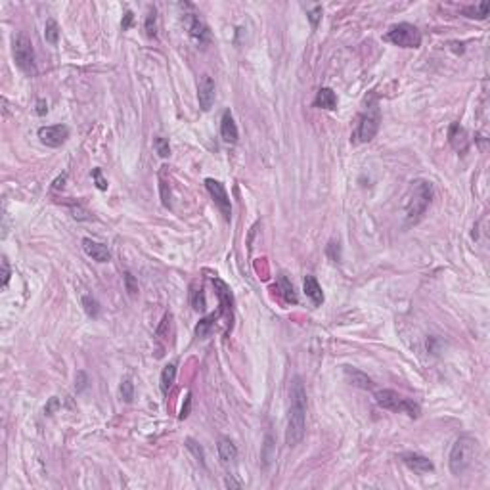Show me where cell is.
Returning a JSON list of instances; mask_svg holds the SVG:
<instances>
[{
  "instance_id": "1",
  "label": "cell",
  "mask_w": 490,
  "mask_h": 490,
  "mask_svg": "<svg viewBox=\"0 0 490 490\" xmlns=\"http://www.w3.org/2000/svg\"><path fill=\"white\" fill-rule=\"evenodd\" d=\"M291 396V408L288 413V427H286V444L289 448L297 446L303 441L307 431V393L301 379L295 377L289 387Z\"/></svg>"
},
{
  "instance_id": "2",
  "label": "cell",
  "mask_w": 490,
  "mask_h": 490,
  "mask_svg": "<svg viewBox=\"0 0 490 490\" xmlns=\"http://www.w3.org/2000/svg\"><path fill=\"white\" fill-rule=\"evenodd\" d=\"M433 184L429 180H413L408 188V192L404 193V217L408 224H415V222L422 219L427 207L433 201Z\"/></svg>"
},
{
  "instance_id": "3",
  "label": "cell",
  "mask_w": 490,
  "mask_h": 490,
  "mask_svg": "<svg viewBox=\"0 0 490 490\" xmlns=\"http://www.w3.org/2000/svg\"><path fill=\"white\" fill-rule=\"evenodd\" d=\"M475 454H477V441L471 437H460L458 441L452 444L450 450V471L454 475H463L469 469L475 461Z\"/></svg>"
},
{
  "instance_id": "4",
  "label": "cell",
  "mask_w": 490,
  "mask_h": 490,
  "mask_svg": "<svg viewBox=\"0 0 490 490\" xmlns=\"http://www.w3.org/2000/svg\"><path fill=\"white\" fill-rule=\"evenodd\" d=\"M375 402L379 404L381 408H385V410H391V412H402V413H408L410 417H419V406L413 402V400H410V398H406V396H402V394L394 393V391H389V389H385V391H377L375 393Z\"/></svg>"
},
{
  "instance_id": "5",
  "label": "cell",
  "mask_w": 490,
  "mask_h": 490,
  "mask_svg": "<svg viewBox=\"0 0 490 490\" xmlns=\"http://www.w3.org/2000/svg\"><path fill=\"white\" fill-rule=\"evenodd\" d=\"M385 40L393 42L394 46H400V48H417L422 44V33L412 23H398L389 29V33L385 35Z\"/></svg>"
},
{
  "instance_id": "6",
  "label": "cell",
  "mask_w": 490,
  "mask_h": 490,
  "mask_svg": "<svg viewBox=\"0 0 490 490\" xmlns=\"http://www.w3.org/2000/svg\"><path fill=\"white\" fill-rule=\"evenodd\" d=\"M14 59L16 65L25 73V75H35L37 65H35V50L31 40L25 35H18L14 39Z\"/></svg>"
},
{
  "instance_id": "7",
  "label": "cell",
  "mask_w": 490,
  "mask_h": 490,
  "mask_svg": "<svg viewBox=\"0 0 490 490\" xmlns=\"http://www.w3.org/2000/svg\"><path fill=\"white\" fill-rule=\"evenodd\" d=\"M205 188L209 190L211 197L215 199V203H217V207H219L221 213L224 215V219L230 221L232 205H230V197H228V192H226L224 184L219 182V180H215V178H207V180H205Z\"/></svg>"
},
{
  "instance_id": "8",
  "label": "cell",
  "mask_w": 490,
  "mask_h": 490,
  "mask_svg": "<svg viewBox=\"0 0 490 490\" xmlns=\"http://www.w3.org/2000/svg\"><path fill=\"white\" fill-rule=\"evenodd\" d=\"M39 138L40 142L48 148H59L65 144V140L69 138V126L65 125H52V126H42L39 128Z\"/></svg>"
},
{
  "instance_id": "9",
  "label": "cell",
  "mask_w": 490,
  "mask_h": 490,
  "mask_svg": "<svg viewBox=\"0 0 490 490\" xmlns=\"http://www.w3.org/2000/svg\"><path fill=\"white\" fill-rule=\"evenodd\" d=\"M377 130H379V117L377 115H364L360 117V123H358V126H356L355 130V142H358V144H364V142H370V140H374L375 134H377Z\"/></svg>"
},
{
  "instance_id": "10",
  "label": "cell",
  "mask_w": 490,
  "mask_h": 490,
  "mask_svg": "<svg viewBox=\"0 0 490 490\" xmlns=\"http://www.w3.org/2000/svg\"><path fill=\"white\" fill-rule=\"evenodd\" d=\"M186 27H188V33H190V37H192L197 44H207L209 42V39H211V33H209V27H207V23L199 18V16H195V14H188L186 16Z\"/></svg>"
},
{
  "instance_id": "11",
  "label": "cell",
  "mask_w": 490,
  "mask_h": 490,
  "mask_svg": "<svg viewBox=\"0 0 490 490\" xmlns=\"http://www.w3.org/2000/svg\"><path fill=\"white\" fill-rule=\"evenodd\" d=\"M197 100L203 111H209L215 104V81L209 75H203L197 85Z\"/></svg>"
},
{
  "instance_id": "12",
  "label": "cell",
  "mask_w": 490,
  "mask_h": 490,
  "mask_svg": "<svg viewBox=\"0 0 490 490\" xmlns=\"http://www.w3.org/2000/svg\"><path fill=\"white\" fill-rule=\"evenodd\" d=\"M83 249H85V253H87L90 259L96 260V262H109L111 260L109 249H107L104 243H100V241H94L90 240V238H87V240H83Z\"/></svg>"
},
{
  "instance_id": "13",
  "label": "cell",
  "mask_w": 490,
  "mask_h": 490,
  "mask_svg": "<svg viewBox=\"0 0 490 490\" xmlns=\"http://www.w3.org/2000/svg\"><path fill=\"white\" fill-rule=\"evenodd\" d=\"M213 286L217 291V297L221 301V308L232 318V310H234V295H232V289L228 288V284H224L222 279L213 278Z\"/></svg>"
},
{
  "instance_id": "14",
  "label": "cell",
  "mask_w": 490,
  "mask_h": 490,
  "mask_svg": "<svg viewBox=\"0 0 490 490\" xmlns=\"http://www.w3.org/2000/svg\"><path fill=\"white\" fill-rule=\"evenodd\" d=\"M221 136H222V140H224L226 144H236V142H238V136H240V132H238V126H236V123H234V117H232V113L228 111V109L222 113Z\"/></svg>"
},
{
  "instance_id": "15",
  "label": "cell",
  "mask_w": 490,
  "mask_h": 490,
  "mask_svg": "<svg viewBox=\"0 0 490 490\" xmlns=\"http://www.w3.org/2000/svg\"><path fill=\"white\" fill-rule=\"evenodd\" d=\"M402 461L413 471H419V473H431L435 469L433 461L429 458H425L422 454H413V452H408V454H402Z\"/></svg>"
},
{
  "instance_id": "16",
  "label": "cell",
  "mask_w": 490,
  "mask_h": 490,
  "mask_svg": "<svg viewBox=\"0 0 490 490\" xmlns=\"http://www.w3.org/2000/svg\"><path fill=\"white\" fill-rule=\"evenodd\" d=\"M314 106L320 107V109H329V111H333V109L337 107V94L327 87L320 88L316 98H314Z\"/></svg>"
},
{
  "instance_id": "17",
  "label": "cell",
  "mask_w": 490,
  "mask_h": 490,
  "mask_svg": "<svg viewBox=\"0 0 490 490\" xmlns=\"http://www.w3.org/2000/svg\"><path fill=\"white\" fill-rule=\"evenodd\" d=\"M303 288H305V295H307L314 305H322L324 303V291L320 288L318 279L314 276H307L303 282Z\"/></svg>"
},
{
  "instance_id": "18",
  "label": "cell",
  "mask_w": 490,
  "mask_h": 490,
  "mask_svg": "<svg viewBox=\"0 0 490 490\" xmlns=\"http://www.w3.org/2000/svg\"><path fill=\"white\" fill-rule=\"evenodd\" d=\"M345 377L348 383L355 385V387H360V389H372V387H374L372 379H370L364 372H360V370H356V368H351V366H346L345 368Z\"/></svg>"
},
{
  "instance_id": "19",
  "label": "cell",
  "mask_w": 490,
  "mask_h": 490,
  "mask_svg": "<svg viewBox=\"0 0 490 490\" xmlns=\"http://www.w3.org/2000/svg\"><path fill=\"white\" fill-rule=\"evenodd\" d=\"M219 456H221L222 463H232V461H236V458H238V448H236V444H234L230 439L222 437L221 441H219Z\"/></svg>"
},
{
  "instance_id": "20",
  "label": "cell",
  "mask_w": 490,
  "mask_h": 490,
  "mask_svg": "<svg viewBox=\"0 0 490 490\" xmlns=\"http://www.w3.org/2000/svg\"><path fill=\"white\" fill-rule=\"evenodd\" d=\"M174 379H176V364L174 362H171V364H167L163 368V372H161V391H163V394H167L169 391H171V387H173Z\"/></svg>"
},
{
  "instance_id": "21",
  "label": "cell",
  "mask_w": 490,
  "mask_h": 490,
  "mask_svg": "<svg viewBox=\"0 0 490 490\" xmlns=\"http://www.w3.org/2000/svg\"><path fill=\"white\" fill-rule=\"evenodd\" d=\"M450 142L452 146L456 148V150H460V152H463L465 148H467V138H465V130L461 128L460 125H452L450 128Z\"/></svg>"
},
{
  "instance_id": "22",
  "label": "cell",
  "mask_w": 490,
  "mask_h": 490,
  "mask_svg": "<svg viewBox=\"0 0 490 490\" xmlns=\"http://www.w3.org/2000/svg\"><path fill=\"white\" fill-rule=\"evenodd\" d=\"M278 288L282 289V295H284V299L288 301V303H297V293H295V289H293V286L289 284V279L286 278V276H279L278 279Z\"/></svg>"
},
{
  "instance_id": "23",
  "label": "cell",
  "mask_w": 490,
  "mask_h": 490,
  "mask_svg": "<svg viewBox=\"0 0 490 490\" xmlns=\"http://www.w3.org/2000/svg\"><path fill=\"white\" fill-rule=\"evenodd\" d=\"M488 10H490V4L488 2H480V4H477V6H469V8H465V14H467V18H477V20H486V16H488Z\"/></svg>"
},
{
  "instance_id": "24",
  "label": "cell",
  "mask_w": 490,
  "mask_h": 490,
  "mask_svg": "<svg viewBox=\"0 0 490 490\" xmlns=\"http://www.w3.org/2000/svg\"><path fill=\"white\" fill-rule=\"evenodd\" d=\"M44 39L48 40L50 44H58L59 40V27L56 20L46 21V27H44Z\"/></svg>"
},
{
  "instance_id": "25",
  "label": "cell",
  "mask_w": 490,
  "mask_h": 490,
  "mask_svg": "<svg viewBox=\"0 0 490 490\" xmlns=\"http://www.w3.org/2000/svg\"><path fill=\"white\" fill-rule=\"evenodd\" d=\"M274 458H276L274 442H272V437H266V441H264V446H262V463H264V467H268Z\"/></svg>"
},
{
  "instance_id": "26",
  "label": "cell",
  "mask_w": 490,
  "mask_h": 490,
  "mask_svg": "<svg viewBox=\"0 0 490 490\" xmlns=\"http://www.w3.org/2000/svg\"><path fill=\"white\" fill-rule=\"evenodd\" d=\"M83 307H85V312L90 318H98V314H100V305H98V301L94 297L85 295L83 297Z\"/></svg>"
},
{
  "instance_id": "27",
  "label": "cell",
  "mask_w": 490,
  "mask_h": 490,
  "mask_svg": "<svg viewBox=\"0 0 490 490\" xmlns=\"http://www.w3.org/2000/svg\"><path fill=\"white\" fill-rule=\"evenodd\" d=\"M184 444H186V448L195 456V460L199 461L201 465H205V452H203V448L199 446V442H195L193 439H186Z\"/></svg>"
},
{
  "instance_id": "28",
  "label": "cell",
  "mask_w": 490,
  "mask_h": 490,
  "mask_svg": "<svg viewBox=\"0 0 490 490\" xmlns=\"http://www.w3.org/2000/svg\"><path fill=\"white\" fill-rule=\"evenodd\" d=\"M119 391H121V398L125 402H132V398H134V383L130 379H123Z\"/></svg>"
},
{
  "instance_id": "29",
  "label": "cell",
  "mask_w": 490,
  "mask_h": 490,
  "mask_svg": "<svg viewBox=\"0 0 490 490\" xmlns=\"http://www.w3.org/2000/svg\"><path fill=\"white\" fill-rule=\"evenodd\" d=\"M213 320H215V314L211 318H203L201 322L197 324V327H195V335L201 337V339H205V337L209 335L213 329Z\"/></svg>"
},
{
  "instance_id": "30",
  "label": "cell",
  "mask_w": 490,
  "mask_h": 490,
  "mask_svg": "<svg viewBox=\"0 0 490 490\" xmlns=\"http://www.w3.org/2000/svg\"><path fill=\"white\" fill-rule=\"evenodd\" d=\"M154 148H155V152L161 155V157H169V155H171V146H169V140H167V138H163V136H155Z\"/></svg>"
},
{
  "instance_id": "31",
  "label": "cell",
  "mask_w": 490,
  "mask_h": 490,
  "mask_svg": "<svg viewBox=\"0 0 490 490\" xmlns=\"http://www.w3.org/2000/svg\"><path fill=\"white\" fill-rule=\"evenodd\" d=\"M146 35L150 39H154L157 35V16H155V10H150L148 18H146Z\"/></svg>"
},
{
  "instance_id": "32",
  "label": "cell",
  "mask_w": 490,
  "mask_h": 490,
  "mask_svg": "<svg viewBox=\"0 0 490 490\" xmlns=\"http://www.w3.org/2000/svg\"><path fill=\"white\" fill-rule=\"evenodd\" d=\"M192 307L193 310H205V297H203L201 289H192Z\"/></svg>"
},
{
  "instance_id": "33",
  "label": "cell",
  "mask_w": 490,
  "mask_h": 490,
  "mask_svg": "<svg viewBox=\"0 0 490 490\" xmlns=\"http://www.w3.org/2000/svg\"><path fill=\"white\" fill-rule=\"evenodd\" d=\"M308 21H310V25L316 29L318 23H320V20H322V6H314V8H310L308 10Z\"/></svg>"
},
{
  "instance_id": "34",
  "label": "cell",
  "mask_w": 490,
  "mask_h": 490,
  "mask_svg": "<svg viewBox=\"0 0 490 490\" xmlns=\"http://www.w3.org/2000/svg\"><path fill=\"white\" fill-rule=\"evenodd\" d=\"M159 190H161V201L165 207H171V190H169V184L163 180L161 176V182H159Z\"/></svg>"
},
{
  "instance_id": "35",
  "label": "cell",
  "mask_w": 490,
  "mask_h": 490,
  "mask_svg": "<svg viewBox=\"0 0 490 490\" xmlns=\"http://www.w3.org/2000/svg\"><path fill=\"white\" fill-rule=\"evenodd\" d=\"M125 286H126V291H128L132 297L138 293V284H136L134 276H132L130 272H125Z\"/></svg>"
},
{
  "instance_id": "36",
  "label": "cell",
  "mask_w": 490,
  "mask_h": 490,
  "mask_svg": "<svg viewBox=\"0 0 490 490\" xmlns=\"http://www.w3.org/2000/svg\"><path fill=\"white\" fill-rule=\"evenodd\" d=\"M327 255L331 257V260H333V262H339V260H341V251H339V243L331 241V243L327 245Z\"/></svg>"
},
{
  "instance_id": "37",
  "label": "cell",
  "mask_w": 490,
  "mask_h": 490,
  "mask_svg": "<svg viewBox=\"0 0 490 490\" xmlns=\"http://www.w3.org/2000/svg\"><path fill=\"white\" fill-rule=\"evenodd\" d=\"M92 178L96 180L98 190H107V180L102 176V171H100V169H94V171H92Z\"/></svg>"
},
{
  "instance_id": "38",
  "label": "cell",
  "mask_w": 490,
  "mask_h": 490,
  "mask_svg": "<svg viewBox=\"0 0 490 490\" xmlns=\"http://www.w3.org/2000/svg\"><path fill=\"white\" fill-rule=\"evenodd\" d=\"M10 264H8V260L2 259V288H6L8 286V282H10Z\"/></svg>"
},
{
  "instance_id": "39",
  "label": "cell",
  "mask_w": 490,
  "mask_h": 490,
  "mask_svg": "<svg viewBox=\"0 0 490 490\" xmlns=\"http://www.w3.org/2000/svg\"><path fill=\"white\" fill-rule=\"evenodd\" d=\"M58 408H59V400L56 398V396H52V398L48 400V404L44 406V413H46V415H54V412H56Z\"/></svg>"
},
{
  "instance_id": "40",
  "label": "cell",
  "mask_w": 490,
  "mask_h": 490,
  "mask_svg": "<svg viewBox=\"0 0 490 490\" xmlns=\"http://www.w3.org/2000/svg\"><path fill=\"white\" fill-rule=\"evenodd\" d=\"M190 408H192V394H186V404L180 410V419H186L190 415Z\"/></svg>"
},
{
  "instance_id": "41",
  "label": "cell",
  "mask_w": 490,
  "mask_h": 490,
  "mask_svg": "<svg viewBox=\"0 0 490 490\" xmlns=\"http://www.w3.org/2000/svg\"><path fill=\"white\" fill-rule=\"evenodd\" d=\"M132 20H134V14L128 10L125 14V20L121 21V27H123V31H128V29H130V25H132Z\"/></svg>"
},
{
  "instance_id": "42",
  "label": "cell",
  "mask_w": 490,
  "mask_h": 490,
  "mask_svg": "<svg viewBox=\"0 0 490 490\" xmlns=\"http://www.w3.org/2000/svg\"><path fill=\"white\" fill-rule=\"evenodd\" d=\"M46 111H48L46 100H39V102H37V115H46Z\"/></svg>"
},
{
  "instance_id": "43",
  "label": "cell",
  "mask_w": 490,
  "mask_h": 490,
  "mask_svg": "<svg viewBox=\"0 0 490 490\" xmlns=\"http://www.w3.org/2000/svg\"><path fill=\"white\" fill-rule=\"evenodd\" d=\"M65 178H67V176H65V174H61L59 178H56V180H54V186H52V188H54V190H63V186H65Z\"/></svg>"
},
{
  "instance_id": "44",
  "label": "cell",
  "mask_w": 490,
  "mask_h": 490,
  "mask_svg": "<svg viewBox=\"0 0 490 490\" xmlns=\"http://www.w3.org/2000/svg\"><path fill=\"white\" fill-rule=\"evenodd\" d=\"M79 375H81V383H79V389H77V391H83V389L87 387V375L83 374V372H79Z\"/></svg>"
},
{
  "instance_id": "45",
  "label": "cell",
  "mask_w": 490,
  "mask_h": 490,
  "mask_svg": "<svg viewBox=\"0 0 490 490\" xmlns=\"http://www.w3.org/2000/svg\"><path fill=\"white\" fill-rule=\"evenodd\" d=\"M226 486H230V488H240L241 484H240V482H236V480H232V479H226Z\"/></svg>"
}]
</instances>
